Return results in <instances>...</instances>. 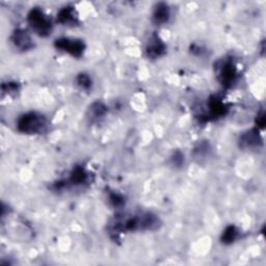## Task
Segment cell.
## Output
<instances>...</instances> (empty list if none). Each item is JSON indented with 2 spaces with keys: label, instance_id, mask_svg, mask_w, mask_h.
<instances>
[{
  "label": "cell",
  "instance_id": "4fadbf2b",
  "mask_svg": "<svg viewBox=\"0 0 266 266\" xmlns=\"http://www.w3.org/2000/svg\"><path fill=\"white\" fill-rule=\"evenodd\" d=\"M237 236H238V231L236 227H234V225H229V227L225 228V230L223 233L222 241L225 245H229V244L234 243Z\"/></svg>",
  "mask_w": 266,
  "mask_h": 266
},
{
  "label": "cell",
  "instance_id": "ba28073f",
  "mask_svg": "<svg viewBox=\"0 0 266 266\" xmlns=\"http://www.w3.org/2000/svg\"><path fill=\"white\" fill-rule=\"evenodd\" d=\"M170 9L166 3L160 2L155 6V10L153 12V21L156 24H164L170 19Z\"/></svg>",
  "mask_w": 266,
  "mask_h": 266
},
{
  "label": "cell",
  "instance_id": "8fae6325",
  "mask_svg": "<svg viewBox=\"0 0 266 266\" xmlns=\"http://www.w3.org/2000/svg\"><path fill=\"white\" fill-rule=\"evenodd\" d=\"M106 112H107V108L103 103L95 102L92 104L90 109H88V118H90L93 122H95V121L102 119L106 115Z\"/></svg>",
  "mask_w": 266,
  "mask_h": 266
},
{
  "label": "cell",
  "instance_id": "6da1fadb",
  "mask_svg": "<svg viewBox=\"0 0 266 266\" xmlns=\"http://www.w3.org/2000/svg\"><path fill=\"white\" fill-rule=\"evenodd\" d=\"M47 127V120L44 116L37 112H28L19 118L17 129L21 133L37 134L45 131Z\"/></svg>",
  "mask_w": 266,
  "mask_h": 266
},
{
  "label": "cell",
  "instance_id": "7a4b0ae2",
  "mask_svg": "<svg viewBox=\"0 0 266 266\" xmlns=\"http://www.w3.org/2000/svg\"><path fill=\"white\" fill-rule=\"evenodd\" d=\"M28 23L36 34L41 37H47L52 30V23L50 19L40 9H32L27 17Z\"/></svg>",
  "mask_w": 266,
  "mask_h": 266
},
{
  "label": "cell",
  "instance_id": "30bf717a",
  "mask_svg": "<svg viewBox=\"0 0 266 266\" xmlns=\"http://www.w3.org/2000/svg\"><path fill=\"white\" fill-rule=\"evenodd\" d=\"M225 114V106L219 98H213L209 102V118L216 119Z\"/></svg>",
  "mask_w": 266,
  "mask_h": 266
},
{
  "label": "cell",
  "instance_id": "2e32d148",
  "mask_svg": "<svg viewBox=\"0 0 266 266\" xmlns=\"http://www.w3.org/2000/svg\"><path fill=\"white\" fill-rule=\"evenodd\" d=\"M109 201L111 202V204L114 205V206H121V205H123L124 203V199L121 197L120 195H118V193H110V196H109Z\"/></svg>",
  "mask_w": 266,
  "mask_h": 266
},
{
  "label": "cell",
  "instance_id": "9c48e42d",
  "mask_svg": "<svg viewBox=\"0 0 266 266\" xmlns=\"http://www.w3.org/2000/svg\"><path fill=\"white\" fill-rule=\"evenodd\" d=\"M58 22L63 25H74L77 23V16L73 7H63L58 14Z\"/></svg>",
  "mask_w": 266,
  "mask_h": 266
},
{
  "label": "cell",
  "instance_id": "5bb4252c",
  "mask_svg": "<svg viewBox=\"0 0 266 266\" xmlns=\"http://www.w3.org/2000/svg\"><path fill=\"white\" fill-rule=\"evenodd\" d=\"M77 83L79 86H82L83 90H90L92 86L91 77L84 73L79 74L77 77Z\"/></svg>",
  "mask_w": 266,
  "mask_h": 266
},
{
  "label": "cell",
  "instance_id": "7c38bea8",
  "mask_svg": "<svg viewBox=\"0 0 266 266\" xmlns=\"http://www.w3.org/2000/svg\"><path fill=\"white\" fill-rule=\"evenodd\" d=\"M88 181V174L84 171V168L77 166L72 172L70 177V182L73 185H83Z\"/></svg>",
  "mask_w": 266,
  "mask_h": 266
},
{
  "label": "cell",
  "instance_id": "52a82bcc",
  "mask_svg": "<svg viewBox=\"0 0 266 266\" xmlns=\"http://www.w3.org/2000/svg\"><path fill=\"white\" fill-rule=\"evenodd\" d=\"M261 138L258 134L257 130H251L241 135L240 146L245 149H253L259 147L261 143Z\"/></svg>",
  "mask_w": 266,
  "mask_h": 266
},
{
  "label": "cell",
  "instance_id": "3957f363",
  "mask_svg": "<svg viewBox=\"0 0 266 266\" xmlns=\"http://www.w3.org/2000/svg\"><path fill=\"white\" fill-rule=\"evenodd\" d=\"M55 47L60 50L68 52L74 58H80L84 52L85 45L82 40L61 38L55 41Z\"/></svg>",
  "mask_w": 266,
  "mask_h": 266
},
{
  "label": "cell",
  "instance_id": "5b68a950",
  "mask_svg": "<svg viewBox=\"0 0 266 266\" xmlns=\"http://www.w3.org/2000/svg\"><path fill=\"white\" fill-rule=\"evenodd\" d=\"M236 76H237V72L233 62L231 61H225L221 68L220 75H219L220 82H222V84L225 87L232 86L233 83L235 82Z\"/></svg>",
  "mask_w": 266,
  "mask_h": 266
},
{
  "label": "cell",
  "instance_id": "8992f818",
  "mask_svg": "<svg viewBox=\"0 0 266 266\" xmlns=\"http://www.w3.org/2000/svg\"><path fill=\"white\" fill-rule=\"evenodd\" d=\"M147 55L151 59H158L165 52V45L159 37L153 36L147 46Z\"/></svg>",
  "mask_w": 266,
  "mask_h": 266
},
{
  "label": "cell",
  "instance_id": "277c9868",
  "mask_svg": "<svg viewBox=\"0 0 266 266\" xmlns=\"http://www.w3.org/2000/svg\"><path fill=\"white\" fill-rule=\"evenodd\" d=\"M13 44L22 51H27L34 48V41L28 32L24 29H17L12 36Z\"/></svg>",
  "mask_w": 266,
  "mask_h": 266
},
{
  "label": "cell",
  "instance_id": "e0dca14e",
  "mask_svg": "<svg viewBox=\"0 0 266 266\" xmlns=\"http://www.w3.org/2000/svg\"><path fill=\"white\" fill-rule=\"evenodd\" d=\"M183 158H184V156L182 155V153H180V152H176L175 154H174V156H173V158H172L174 165H176V166H180V165L183 164V160H184Z\"/></svg>",
  "mask_w": 266,
  "mask_h": 266
},
{
  "label": "cell",
  "instance_id": "9a60e30c",
  "mask_svg": "<svg viewBox=\"0 0 266 266\" xmlns=\"http://www.w3.org/2000/svg\"><path fill=\"white\" fill-rule=\"evenodd\" d=\"M19 86L16 82H7L2 84V92L5 94H14L16 92H18Z\"/></svg>",
  "mask_w": 266,
  "mask_h": 266
}]
</instances>
